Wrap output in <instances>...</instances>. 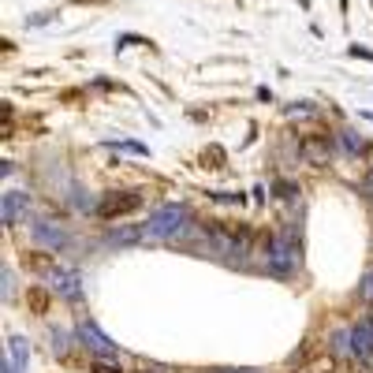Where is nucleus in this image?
I'll return each mask as SVG.
<instances>
[{"instance_id": "1", "label": "nucleus", "mask_w": 373, "mask_h": 373, "mask_svg": "<svg viewBox=\"0 0 373 373\" xmlns=\"http://www.w3.org/2000/svg\"><path fill=\"white\" fill-rule=\"evenodd\" d=\"M150 239H161V243H179L194 232V216H190L187 205H157L150 213V224H145Z\"/></svg>"}, {"instance_id": "2", "label": "nucleus", "mask_w": 373, "mask_h": 373, "mask_svg": "<svg viewBox=\"0 0 373 373\" xmlns=\"http://www.w3.org/2000/svg\"><path fill=\"white\" fill-rule=\"evenodd\" d=\"M299 261H303V254H299L295 235H280V239H272V243H269L265 269L272 272V276H291V272L299 269Z\"/></svg>"}, {"instance_id": "3", "label": "nucleus", "mask_w": 373, "mask_h": 373, "mask_svg": "<svg viewBox=\"0 0 373 373\" xmlns=\"http://www.w3.org/2000/svg\"><path fill=\"white\" fill-rule=\"evenodd\" d=\"M45 284L57 291L60 299H68V303H79V299H83V276H79L75 269H49L45 272Z\"/></svg>"}, {"instance_id": "4", "label": "nucleus", "mask_w": 373, "mask_h": 373, "mask_svg": "<svg viewBox=\"0 0 373 373\" xmlns=\"http://www.w3.org/2000/svg\"><path fill=\"white\" fill-rule=\"evenodd\" d=\"M79 340L86 343L90 347V354H94V359H108V362H116V354H120V347H116L112 340H108V336L97 329L94 321H83L79 325Z\"/></svg>"}, {"instance_id": "5", "label": "nucleus", "mask_w": 373, "mask_h": 373, "mask_svg": "<svg viewBox=\"0 0 373 373\" xmlns=\"http://www.w3.org/2000/svg\"><path fill=\"white\" fill-rule=\"evenodd\" d=\"M23 216H30V194H23V190H8L4 202H0V221H4V224H19Z\"/></svg>"}, {"instance_id": "6", "label": "nucleus", "mask_w": 373, "mask_h": 373, "mask_svg": "<svg viewBox=\"0 0 373 373\" xmlns=\"http://www.w3.org/2000/svg\"><path fill=\"white\" fill-rule=\"evenodd\" d=\"M34 243L45 250H63L68 247V232H63L57 221H38L34 224Z\"/></svg>"}, {"instance_id": "7", "label": "nucleus", "mask_w": 373, "mask_h": 373, "mask_svg": "<svg viewBox=\"0 0 373 373\" xmlns=\"http://www.w3.org/2000/svg\"><path fill=\"white\" fill-rule=\"evenodd\" d=\"M142 205V194H134V190H123V194H108L101 205H97V213L101 216H116V213H131V209Z\"/></svg>"}, {"instance_id": "8", "label": "nucleus", "mask_w": 373, "mask_h": 373, "mask_svg": "<svg viewBox=\"0 0 373 373\" xmlns=\"http://www.w3.org/2000/svg\"><path fill=\"white\" fill-rule=\"evenodd\" d=\"M351 354H359V359H370L373 354V325L370 321L351 329Z\"/></svg>"}, {"instance_id": "9", "label": "nucleus", "mask_w": 373, "mask_h": 373, "mask_svg": "<svg viewBox=\"0 0 373 373\" xmlns=\"http://www.w3.org/2000/svg\"><path fill=\"white\" fill-rule=\"evenodd\" d=\"M142 239H150V232H145V228H116L112 235H108L112 247H131V243H142Z\"/></svg>"}, {"instance_id": "10", "label": "nucleus", "mask_w": 373, "mask_h": 373, "mask_svg": "<svg viewBox=\"0 0 373 373\" xmlns=\"http://www.w3.org/2000/svg\"><path fill=\"white\" fill-rule=\"evenodd\" d=\"M303 157H306V161H314V165H321V161H329V139L303 142Z\"/></svg>"}, {"instance_id": "11", "label": "nucleus", "mask_w": 373, "mask_h": 373, "mask_svg": "<svg viewBox=\"0 0 373 373\" xmlns=\"http://www.w3.org/2000/svg\"><path fill=\"white\" fill-rule=\"evenodd\" d=\"M340 142H343V150H347V153H362V150H366V139H362L359 131H340Z\"/></svg>"}, {"instance_id": "12", "label": "nucleus", "mask_w": 373, "mask_h": 373, "mask_svg": "<svg viewBox=\"0 0 373 373\" xmlns=\"http://www.w3.org/2000/svg\"><path fill=\"white\" fill-rule=\"evenodd\" d=\"M8 351H12V362H15V366H26V340H23V336H12V343H8Z\"/></svg>"}, {"instance_id": "13", "label": "nucleus", "mask_w": 373, "mask_h": 373, "mask_svg": "<svg viewBox=\"0 0 373 373\" xmlns=\"http://www.w3.org/2000/svg\"><path fill=\"white\" fill-rule=\"evenodd\" d=\"M108 145H116V150H123V153H134V157H150V150H145L142 142H108Z\"/></svg>"}, {"instance_id": "14", "label": "nucleus", "mask_w": 373, "mask_h": 373, "mask_svg": "<svg viewBox=\"0 0 373 373\" xmlns=\"http://www.w3.org/2000/svg\"><path fill=\"white\" fill-rule=\"evenodd\" d=\"M359 291H362V299H366V303H373V269L362 276V288H359Z\"/></svg>"}, {"instance_id": "15", "label": "nucleus", "mask_w": 373, "mask_h": 373, "mask_svg": "<svg viewBox=\"0 0 373 373\" xmlns=\"http://www.w3.org/2000/svg\"><path fill=\"white\" fill-rule=\"evenodd\" d=\"M280 187V198H295L299 190H295V183H276Z\"/></svg>"}, {"instance_id": "16", "label": "nucleus", "mask_w": 373, "mask_h": 373, "mask_svg": "<svg viewBox=\"0 0 373 373\" xmlns=\"http://www.w3.org/2000/svg\"><path fill=\"white\" fill-rule=\"evenodd\" d=\"M362 194H366V198H373V172H370L366 179H362Z\"/></svg>"}, {"instance_id": "17", "label": "nucleus", "mask_w": 373, "mask_h": 373, "mask_svg": "<svg viewBox=\"0 0 373 373\" xmlns=\"http://www.w3.org/2000/svg\"><path fill=\"white\" fill-rule=\"evenodd\" d=\"M351 57H362V60H373L370 49H359V45H351Z\"/></svg>"}, {"instance_id": "18", "label": "nucleus", "mask_w": 373, "mask_h": 373, "mask_svg": "<svg viewBox=\"0 0 373 373\" xmlns=\"http://www.w3.org/2000/svg\"><path fill=\"white\" fill-rule=\"evenodd\" d=\"M30 23H34V26H41V23H52V12H41V15H34Z\"/></svg>"}, {"instance_id": "19", "label": "nucleus", "mask_w": 373, "mask_h": 373, "mask_svg": "<svg viewBox=\"0 0 373 373\" xmlns=\"http://www.w3.org/2000/svg\"><path fill=\"white\" fill-rule=\"evenodd\" d=\"M4 373H23V370H19V366H15V362H12V359H8V362H4Z\"/></svg>"}, {"instance_id": "20", "label": "nucleus", "mask_w": 373, "mask_h": 373, "mask_svg": "<svg viewBox=\"0 0 373 373\" xmlns=\"http://www.w3.org/2000/svg\"><path fill=\"white\" fill-rule=\"evenodd\" d=\"M221 373H258V370H221Z\"/></svg>"}, {"instance_id": "21", "label": "nucleus", "mask_w": 373, "mask_h": 373, "mask_svg": "<svg viewBox=\"0 0 373 373\" xmlns=\"http://www.w3.org/2000/svg\"><path fill=\"white\" fill-rule=\"evenodd\" d=\"M299 4H303V8H310V0H299Z\"/></svg>"}, {"instance_id": "22", "label": "nucleus", "mask_w": 373, "mask_h": 373, "mask_svg": "<svg viewBox=\"0 0 373 373\" xmlns=\"http://www.w3.org/2000/svg\"><path fill=\"white\" fill-rule=\"evenodd\" d=\"M366 321H370V325H373V317H366Z\"/></svg>"}]
</instances>
